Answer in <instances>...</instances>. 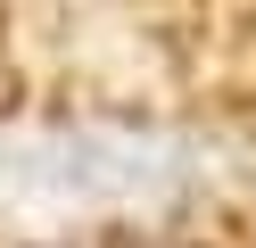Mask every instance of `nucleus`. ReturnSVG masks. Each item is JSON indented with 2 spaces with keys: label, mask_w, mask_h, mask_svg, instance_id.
Masks as SVG:
<instances>
[{
  "label": "nucleus",
  "mask_w": 256,
  "mask_h": 248,
  "mask_svg": "<svg viewBox=\"0 0 256 248\" xmlns=\"http://www.w3.org/2000/svg\"><path fill=\"white\" fill-rule=\"evenodd\" d=\"M174 149L149 132H42L0 149V198H50V207H132L174 182Z\"/></svg>",
  "instance_id": "obj_1"
}]
</instances>
